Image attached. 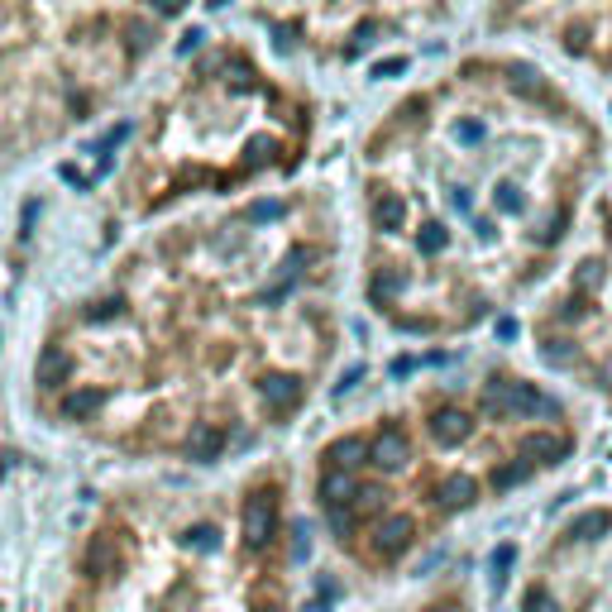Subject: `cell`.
Wrapping results in <instances>:
<instances>
[{"label":"cell","mask_w":612,"mask_h":612,"mask_svg":"<svg viewBox=\"0 0 612 612\" xmlns=\"http://www.w3.org/2000/svg\"><path fill=\"white\" fill-rule=\"evenodd\" d=\"M306 612H326V608H321V603H316V608H306Z\"/></svg>","instance_id":"20"},{"label":"cell","mask_w":612,"mask_h":612,"mask_svg":"<svg viewBox=\"0 0 612 612\" xmlns=\"http://www.w3.org/2000/svg\"><path fill=\"white\" fill-rule=\"evenodd\" d=\"M412 546V517H383L373 526V550L378 555H402Z\"/></svg>","instance_id":"8"},{"label":"cell","mask_w":612,"mask_h":612,"mask_svg":"<svg viewBox=\"0 0 612 612\" xmlns=\"http://www.w3.org/2000/svg\"><path fill=\"white\" fill-rule=\"evenodd\" d=\"M369 459H373V469H383V474L407 469V436H402L397 426H383L378 436L369 440Z\"/></svg>","instance_id":"4"},{"label":"cell","mask_w":612,"mask_h":612,"mask_svg":"<svg viewBox=\"0 0 612 612\" xmlns=\"http://www.w3.org/2000/svg\"><path fill=\"white\" fill-rule=\"evenodd\" d=\"M603 531H608V512H589V517L574 522V531H569V536H574V540H598Z\"/></svg>","instance_id":"13"},{"label":"cell","mask_w":612,"mask_h":612,"mask_svg":"<svg viewBox=\"0 0 612 612\" xmlns=\"http://www.w3.org/2000/svg\"><path fill=\"white\" fill-rule=\"evenodd\" d=\"M569 440L555 436V430H526V436L517 440V459H526V464H555V459H565Z\"/></svg>","instance_id":"5"},{"label":"cell","mask_w":612,"mask_h":612,"mask_svg":"<svg viewBox=\"0 0 612 612\" xmlns=\"http://www.w3.org/2000/svg\"><path fill=\"white\" fill-rule=\"evenodd\" d=\"M430 436H436L445 450H455V445H464L469 436H474V416L459 412V407H440L436 416H430Z\"/></svg>","instance_id":"6"},{"label":"cell","mask_w":612,"mask_h":612,"mask_svg":"<svg viewBox=\"0 0 612 612\" xmlns=\"http://www.w3.org/2000/svg\"><path fill=\"white\" fill-rule=\"evenodd\" d=\"M259 612H273V608H259Z\"/></svg>","instance_id":"21"},{"label":"cell","mask_w":612,"mask_h":612,"mask_svg":"<svg viewBox=\"0 0 612 612\" xmlns=\"http://www.w3.org/2000/svg\"><path fill=\"white\" fill-rule=\"evenodd\" d=\"M598 173V124L522 58H469L387 110L364 144L369 230L440 259L459 225L555 249Z\"/></svg>","instance_id":"1"},{"label":"cell","mask_w":612,"mask_h":612,"mask_svg":"<svg viewBox=\"0 0 612 612\" xmlns=\"http://www.w3.org/2000/svg\"><path fill=\"white\" fill-rule=\"evenodd\" d=\"M306 550H311V536H306V522L292 526V560H306Z\"/></svg>","instance_id":"18"},{"label":"cell","mask_w":612,"mask_h":612,"mask_svg":"<svg viewBox=\"0 0 612 612\" xmlns=\"http://www.w3.org/2000/svg\"><path fill=\"white\" fill-rule=\"evenodd\" d=\"M330 531H336L340 540L350 536V512H344V507H330Z\"/></svg>","instance_id":"19"},{"label":"cell","mask_w":612,"mask_h":612,"mask_svg":"<svg viewBox=\"0 0 612 612\" xmlns=\"http://www.w3.org/2000/svg\"><path fill=\"white\" fill-rule=\"evenodd\" d=\"M183 546L187 550H216L220 546V531H216V526H191V531L183 536Z\"/></svg>","instance_id":"15"},{"label":"cell","mask_w":612,"mask_h":612,"mask_svg":"<svg viewBox=\"0 0 612 612\" xmlns=\"http://www.w3.org/2000/svg\"><path fill=\"white\" fill-rule=\"evenodd\" d=\"M220 450H225V436H220V430L216 426H191L187 430V459H201V464H206V459H216Z\"/></svg>","instance_id":"11"},{"label":"cell","mask_w":612,"mask_h":612,"mask_svg":"<svg viewBox=\"0 0 612 612\" xmlns=\"http://www.w3.org/2000/svg\"><path fill=\"white\" fill-rule=\"evenodd\" d=\"M512 560H517V550H512V546H497V550H493V589H503V583H507Z\"/></svg>","instance_id":"16"},{"label":"cell","mask_w":612,"mask_h":612,"mask_svg":"<svg viewBox=\"0 0 612 612\" xmlns=\"http://www.w3.org/2000/svg\"><path fill=\"white\" fill-rule=\"evenodd\" d=\"M306 106L240 48L206 53L187 87L158 110L149 144L130 163V191L187 197L230 191L302 158Z\"/></svg>","instance_id":"2"},{"label":"cell","mask_w":612,"mask_h":612,"mask_svg":"<svg viewBox=\"0 0 612 612\" xmlns=\"http://www.w3.org/2000/svg\"><path fill=\"white\" fill-rule=\"evenodd\" d=\"M526 612H560V603H555V593L550 589H526Z\"/></svg>","instance_id":"17"},{"label":"cell","mask_w":612,"mask_h":612,"mask_svg":"<svg viewBox=\"0 0 612 612\" xmlns=\"http://www.w3.org/2000/svg\"><path fill=\"white\" fill-rule=\"evenodd\" d=\"M354 474H344V469H326L321 474V503L326 507H350L354 503Z\"/></svg>","instance_id":"9"},{"label":"cell","mask_w":612,"mask_h":612,"mask_svg":"<svg viewBox=\"0 0 612 612\" xmlns=\"http://www.w3.org/2000/svg\"><path fill=\"white\" fill-rule=\"evenodd\" d=\"M87 569H91V574H101V579H115V574H120V550H115V540H110V536H96L91 546H87Z\"/></svg>","instance_id":"10"},{"label":"cell","mask_w":612,"mask_h":612,"mask_svg":"<svg viewBox=\"0 0 612 612\" xmlns=\"http://www.w3.org/2000/svg\"><path fill=\"white\" fill-rule=\"evenodd\" d=\"M240 526H244V546L249 550H263L273 540V531H277V493H254L244 503V512H240Z\"/></svg>","instance_id":"3"},{"label":"cell","mask_w":612,"mask_h":612,"mask_svg":"<svg viewBox=\"0 0 612 612\" xmlns=\"http://www.w3.org/2000/svg\"><path fill=\"white\" fill-rule=\"evenodd\" d=\"M479 497V479L474 474H445L440 479V489H436V503L445 512H459V507H469Z\"/></svg>","instance_id":"7"},{"label":"cell","mask_w":612,"mask_h":612,"mask_svg":"<svg viewBox=\"0 0 612 612\" xmlns=\"http://www.w3.org/2000/svg\"><path fill=\"white\" fill-rule=\"evenodd\" d=\"M354 507H359V512H369V517H378V512L387 507V493H383V489H373V483H369V489H354Z\"/></svg>","instance_id":"14"},{"label":"cell","mask_w":612,"mask_h":612,"mask_svg":"<svg viewBox=\"0 0 612 612\" xmlns=\"http://www.w3.org/2000/svg\"><path fill=\"white\" fill-rule=\"evenodd\" d=\"M326 459H330V469H344V474H354V464H364V459H369V445L359 440V436H340V440L326 450Z\"/></svg>","instance_id":"12"}]
</instances>
